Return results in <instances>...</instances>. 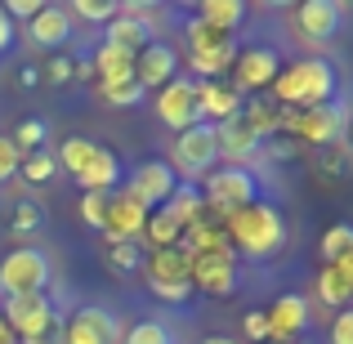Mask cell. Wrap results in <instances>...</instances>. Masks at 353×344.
Listing matches in <instances>:
<instances>
[{"instance_id":"8d00e7d4","label":"cell","mask_w":353,"mask_h":344,"mask_svg":"<svg viewBox=\"0 0 353 344\" xmlns=\"http://www.w3.org/2000/svg\"><path fill=\"white\" fill-rule=\"evenodd\" d=\"M349 250H353V224H331L322 232V259H327V264H336Z\"/></svg>"},{"instance_id":"7402d4cb","label":"cell","mask_w":353,"mask_h":344,"mask_svg":"<svg viewBox=\"0 0 353 344\" xmlns=\"http://www.w3.org/2000/svg\"><path fill=\"white\" fill-rule=\"evenodd\" d=\"M152 36H157V27H152V18H148V9L139 18H112V23L103 27V45H117V50H130V54H139L143 45H152Z\"/></svg>"},{"instance_id":"277c9868","label":"cell","mask_w":353,"mask_h":344,"mask_svg":"<svg viewBox=\"0 0 353 344\" xmlns=\"http://www.w3.org/2000/svg\"><path fill=\"white\" fill-rule=\"evenodd\" d=\"M201 201H206V210L219 215V224H224L228 215H237V210H246V206L259 201L255 170H246V165H219V170H210L206 188H201Z\"/></svg>"},{"instance_id":"4316f807","label":"cell","mask_w":353,"mask_h":344,"mask_svg":"<svg viewBox=\"0 0 353 344\" xmlns=\"http://www.w3.org/2000/svg\"><path fill=\"white\" fill-rule=\"evenodd\" d=\"M117 179H121V161L108 152V148H99V156L85 165V174H77V183H81L85 192H112Z\"/></svg>"},{"instance_id":"5b68a950","label":"cell","mask_w":353,"mask_h":344,"mask_svg":"<svg viewBox=\"0 0 353 344\" xmlns=\"http://www.w3.org/2000/svg\"><path fill=\"white\" fill-rule=\"evenodd\" d=\"M188 59H192V72H201V81H219L224 72H233L237 45L228 32H215V27L188 18Z\"/></svg>"},{"instance_id":"d4e9b609","label":"cell","mask_w":353,"mask_h":344,"mask_svg":"<svg viewBox=\"0 0 353 344\" xmlns=\"http://www.w3.org/2000/svg\"><path fill=\"white\" fill-rule=\"evenodd\" d=\"M197 23L233 36V27L246 23V5H241V0H201L197 5Z\"/></svg>"},{"instance_id":"44dd1931","label":"cell","mask_w":353,"mask_h":344,"mask_svg":"<svg viewBox=\"0 0 353 344\" xmlns=\"http://www.w3.org/2000/svg\"><path fill=\"white\" fill-rule=\"evenodd\" d=\"M197 112L201 121H228V117H237L241 112V94L228 81H197Z\"/></svg>"},{"instance_id":"60d3db41","label":"cell","mask_w":353,"mask_h":344,"mask_svg":"<svg viewBox=\"0 0 353 344\" xmlns=\"http://www.w3.org/2000/svg\"><path fill=\"white\" fill-rule=\"evenodd\" d=\"M41 72H45V81H50V85H72V81H77V54L59 50Z\"/></svg>"},{"instance_id":"e575fe53","label":"cell","mask_w":353,"mask_h":344,"mask_svg":"<svg viewBox=\"0 0 353 344\" xmlns=\"http://www.w3.org/2000/svg\"><path fill=\"white\" fill-rule=\"evenodd\" d=\"M45 134H50V130H45V121H36V117H27V121H18V130L9 139H14V148L23 156H32V152H41L45 148Z\"/></svg>"},{"instance_id":"ab89813d","label":"cell","mask_w":353,"mask_h":344,"mask_svg":"<svg viewBox=\"0 0 353 344\" xmlns=\"http://www.w3.org/2000/svg\"><path fill=\"white\" fill-rule=\"evenodd\" d=\"M54 170H59V161H54V152H32V156H23V170L18 174H27V183H50L54 179Z\"/></svg>"},{"instance_id":"f35d334b","label":"cell","mask_w":353,"mask_h":344,"mask_svg":"<svg viewBox=\"0 0 353 344\" xmlns=\"http://www.w3.org/2000/svg\"><path fill=\"white\" fill-rule=\"evenodd\" d=\"M72 18H85V23H112L117 18V0H72V9H68Z\"/></svg>"},{"instance_id":"f546056e","label":"cell","mask_w":353,"mask_h":344,"mask_svg":"<svg viewBox=\"0 0 353 344\" xmlns=\"http://www.w3.org/2000/svg\"><path fill=\"white\" fill-rule=\"evenodd\" d=\"M108 268L117 277L143 273V241H108Z\"/></svg>"},{"instance_id":"7dc6e473","label":"cell","mask_w":353,"mask_h":344,"mask_svg":"<svg viewBox=\"0 0 353 344\" xmlns=\"http://www.w3.org/2000/svg\"><path fill=\"white\" fill-rule=\"evenodd\" d=\"M331 344H353V304L336 313V322H331Z\"/></svg>"},{"instance_id":"836d02e7","label":"cell","mask_w":353,"mask_h":344,"mask_svg":"<svg viewBox=\"0 0 353 344\" xmlns=\"http://www.w3.org/2000/svg\"><path fill=\"white\" fill-rule=\"evenodd\" d=\"M121 344H179V336H174V327H165V322L143 318V322H134V327L125 331Z\"/></svg>"},{"instance_id":"11a10c76","label":"cell","mask_w":353,"mask_h":344,"mask_svg":"<svg viewBox=\"0 0 353 344\" xmlns=\"http://www.w3.org/2000/svg\"><path fill=\"white\" fill-rule=\"evenodd\" d=\"M268 344H282V340H268Z\"/></svg>"},{"instance_id":"9c48e42d","label":"cell","mask_w":353,"mask_h":344,"mask_svg":"<svg viewBox=\"0 0 353 344\" xmlns=\"http://www.w3.org/2000/svg\"><path fill=\"white\" fill-rule=\"evenodd\" d=\"M237 277H241V268H237V255H233V250L192 255V268H188L192 291H206V295H215V300H224V295L237 291Z\"/></svg>"},{"instance_id":"1f68e13d","label":"cell","mask_w":353,"mask_h":344,"mask_svg":"<svg viewBox=\"0 0 353 344\" xmlns=\"http://www.w3.org/2000/svg\"><path fill=\"white\" fill-rule=\"evenodd\" d=\"M313 286H318V300H322V304H331V309H349V300H353V286H349L345 277L336 273V264H327V268H322V273H318V282H313Z\"/></svg>"},{"instance_id":"c3c4849f","label":"cell","mask_w":353,"mask_h":344,"mask_svg":"<svg viewBox=\"0 0 353 344\" xmlns=\"http://www.w3.org/2000/svg\"><path fill=\"white\" fill-rule=\"evenodd\" d=\"M14 85H18V90H36V85H41V68H36V63L14 68Z\"/></svg>"},{"instance_id":"8992f818","label":"cell","mask_w":353,"mask_h":344,"mask_svg":"<svg viewBox=\"0 0 353 344\" xmlns=\"http://www.w3.org/2000/svg\"><path fill=\"white\" fill-rule=\"evenodd\" d=\"M340 130H345V112L336 103H318V108H282V125L277 134H291L300 143H313V148H327V143H340Z\"/></svg>"},{"instance_id":"8fae6325","label":"cell","mask_w":353,"mask_h":344,"mask_svg":"<svg viewBox=\"0 0 353 344\" xmlns=\"http://www.w3.org/2000/svg\"><path fill=\"white\" fill-rule=\"evenodd\" d=\"M157 117H161L170 130H188V125H197V121H201V112H197V81L174 77L170 85L157 90Z\"/></svg>"},{"instance_id":"4fadbf2b","label":"cell","mask_w":353,"mask_h":344,"mask_svg":"<svg viewBox=\"0 0 353 344\" xmlns=\"http://www.w3.org/2000/svg\"><path fill=\"white\" fill-rule=\"evenodd\" d=\"M143 224H148V210L125 188L108 192V210H103V237L108 241H139L143 237Z\"/></svg>"},{"instance_id":"f5cc1de1","label":"cell","mask_w":353,"mask_h":344,"mask_svg":"<svg viewBox=\"0 0 353 344\" xmlns=\"http://www.w3.org/2000/svg\"><path fill=\"white\" fill-rule=\"evenodd\" d=\"M0 344H18V336L9 331V322H5V318H0Z\"/></svg>"},{"instance_id":"ee69618b","label":"cell","mask_w":353,"mask_h":344,"mask_svg":"<svg viewBox=\"0 0 353 344\" xmlns=\"http://www.w3.org/2000/svg\"><path fill=\"white\" fill-rule=\"evenodd\" d=\"M241 331H246L255 344H268V340H273V331H268V313H264V309H250L246 318H241Z\"/></svg>"},{"instance_id":"7bdbcfd3","label":"cell","mask_w":353,"mask_h":344,"mask_svg":"<svg viewBox=\"0 0 353 344\" xmlns=\"http://www.w3.org/2000/svg\"><path fill=\"white\" fill-rule=\"evenodd\" d=\"M103 210H108V192H85V197H81V219H85V228L103 232Z\"/></svg>"},{"instance_id":"f1b7e54d","label":"cell","mask_w":353,"mask_h":344,"mask_svg":"<svg viewBox=\"0 0 353 344\" xmlns=\"http://www.w3.org/2000/svg\"><path fill=\"white\" fill-rule=\"evenodd\" d=\"M94 156H99V143H94V139H81V134H77V139H63V148L54 152V161H59L63 170L77 179V174H85V165L94 161Z\"/></svg>"},{"instance_id":"74e56055","label":"cell","mask_w":353,"mask_h":344,"mask_svg":"<svg viewBox=\"0 0 353 344\" xmlns=\"http://www.w3.org/2000/svg\"><path fill=\"white\" fill-rule=\"evenodd\" d=\"M99 94H103V103H112V108H139L143 103V85H139L134 77L117 81V85H99Z\"/></svg>"},{"instance_id":"681fc988","label":"cell","mask_w":353,"mask_h":344,"mask_svg":"<svg viewBox=\"0 0 353 344\" xmlns=\"http://www.w3.org/2000/svg\"><path fill=\"white\" fill-rule=\"evenodd\" d=\"M14 41H18V27L9 23V14L0 9V54H9V50H14Z\"/></svg>"},{"instance_id":"3957f363","label":"cell","mask_w":353,"mask_h":344,"mask_svg":"<svg viewBox=\"0 0 353 344\" xmlns=\"http://www.w3.org/2000/svg\"><path fill=\"white\" fill-rule=\"evenodd\" d=\"M0 318L9 322V331L18 336V344H63V322L54 313L50 295H5V313Z\"/></svg>"},{"instance_id":"9a60e30c","label":"cell","mask_w":353,"mask_h":344,"mask_svg":"<svg viewBox=\"0 0 353 344\" xmlns=\"http://www.w3.org/2000/svg\"><path fill=\"white\" fill-rule=\"evenodd\" d=\"M174 72H179V50H174V45H165V41H152V45H143V50L134 54V81L143 90L170 85Z\"/></svg>"},{"instance_id":"2e32d148","label":"cell","mask_w":353,"mask_h":344,"mask_svg":"<svg viewBox=\"0 0 353 344\" xmlns=\"http://www.w3.org/2000/svg\"><path fill=\"white\" fill-rule=\"evenodd\" d=\"M215 148H219V161H224V165H246V170H250V161L259 156V139L246 130L241 112L215 125Z\"/></svg>"},{"instance_id":"f907efd6","label":"cell","mask_w":353,"mask_h":344,"mask_svg":"<svg viewBox=\"0 0 353 344\" xmlns=\"http://www.w3.org/2000/svg\"><path fill=\"white\" fill-rule=\"evenodd\" d=\"M336 273H340V277H345V282L353 286V250H349V255H340V259H336Z\"/></svg>"},{"instance_id":"52a82bcc","label":"cell","mask_w":353,"mask_h":344,"mask_svg":"<svg viewBox=\"0 0 353 344\" xmlns=\"http://www.w3.org/2000/svg\"><path fill=\"white\" fill-rule=\"evenodd\" d=\"M50 277H54L50 255L36 246H18L0 259V291L5 295H36L50 286Z\"/></svg>"},{"instance_id":"cb8c5ba5","label":"cell","mask_w":353,"mask_h":344,"mask_svg":"<svg viewBox=\"0 0 353 344\" xmlns=\"http://www.w3.org/2000/svg\"><path fill=\"white\" fill-rule=\"evenodd\" d=\"M90 59H94V77H99V85H117V81H130V77H134V54H130V50H117V45H99Z\"/></svg>"},{"instance_id":"83f0119b","label":"cell","mask_w":353,"mask_h":344,"mask_svg":"<svg viewBox=\"0 0 353 344\" xmlns=\"http://www.w3.org/2000/svg\"><path fill=\"white\" fill-rule=\"evenodd\" d=\"M353 170V156L345 143H327V148H313V174L322 183H336V179H349Z\"/></svg>"},{"instance_id":"d6986e66","label":"cell","mask_w":353,"mask_h":344,"mask_svg":"<svg viewBox=\"0 0 353 344\" xmlns=\"http://www.w3.org/2000/svg\"><path fill=\"white\" fill-rule=\"evenodd\" d=\"M188 268H192V255H188L183 246H161V250H148V255H143L148 286H174V282H188Z\"/></svg>"},{"instance_id":"ba28073f","label":"cell","mask_w":353,"mask_h":344,"mask_svg":"<svg viewBox=\"0 0 353 344\" xmlns=\"http://www.w3.org/2000/svg\"><path fill=\"white\" fill-rule=\"evenodd\" d=\"M219 161V148H215V125L210 121H197V125L179 130V139H174V174H188L192 179H201V174H210Z\"/></svg>"},{"instance_id":"4dcf8cb0","label":"cell","mask_w":353,"mask_h":344,"mask_svg":"<svg viewBox=\"0 0 353 344\" xmlns=\"http://www.w3.org/2000/svg\"><path fill=\"white\" fill-rule=\"evenodd\" d=\"M45 228V206L36 197H18L14 201V219H9V232L14 237H36Z\"/></svg>"},{"instance_id":"816d5d0a","label":"cell","mask_w":353,"mask_h":344,"mask_svg":"<svg viewBox=\"0 0 353 344\" xmlns=\"http://www.w3.org/2000/svg\"><path fill=\"white\" fill-rule=\"evenodd\" d=\"M340 143H345V148H349V156H353V117L345 121V130H340Z\"/></svg>"},{"instance_id":"5bb4252c","label":"cell","mask_w":353,"mask_h":344,"mask_svg":"<svg viewBox=\"0 0 353 344\" xmlns=\"http://www.w3.org/2000/svg\"><path fill=\"white\" fill-rule=\"evenodd\" d=\"M277 81V50H268V45H250V50H241L233 59V81L228 85L237 90H268Z\"/></svg>"},{"instance_id":"b9f144b4","label":"cell","mask_w":353,"mask_h":344,"mask_svg":"<svg viewBox=\"0 0 353 344\" xmlns=\"http://www.w3.org/2000/svg\"><path fill=\"white\" fill-rule=\"evenodd\" d=\"M18 170H23V152L14 148V139H9V134H0V183L18 179Z\"/></svg>"},{"instance_id":"484cf974","label":"cell","mask_w":353,"mask_h":344,"mask_svg":"<svg viewBox=\"0 0 353 344\" xmlns=\"http://www.w3.org/2000/svg\"><path fill=\"white\" fill-rule=\"evenodd\" d=\"M241 121H246V130L264 143V139H273L277 125H282V108H277L273 99H250V103H241Z\"/></svg>"},{"instance_id":"bcb514c9","label":"cell","mask_w":353,"mask_h":344,"mask_svg":"<svg viewBox=\"0 0 353 344\" xmlns=\"http://www.w3.org/2000/svg\"><path fill=\"white\" fill-rule=\"evenodd\" d=\"M0 9L9 14V23H18V18H23V23H32V18L45 9V0H5Z\"/></svg>"},{"instance_id":"db71d44e","label":"cell","mask_w":353,"mask_h":344,"mask_svg":"<svg viewBox=\"0 0 353 344\" xmlns=\"http://www.w3.org/2000/svg\"><path fill=\"white\" fill-rule=\"evenodd\" d=\"M201 344H237V340H228V336H206Z\"/></svg>"},{"instance_id":"f6af8a7d","label":"cell","mask_w":353,"mask_h":344,"mask_svg":"<svg viewBox=\"0 0 353 344\" xmlns=\"http://www.w3.org/2000/svg\"><path fill=\"white\" fill-rule=\"evenodd\" d=\"M148 291H152L161 304H188L192 295H197V291H192V282H174V286H148Z\"/></svg>"},{"instance_id":"6da1fadb","label":"cell","mask_w":353,"mask_h":344,"mask_svg":"<svg viewBox=\"0 0 353 344\" xmlns=\"http://www.w3.org/2000/svg\"><path fill=\"white\" fill-rule=\"evenodd\" d=\"M224 232H228L233 255L241 250L246 259H273L277 250L286 246V219H282V210L268 206V201H255V206L228 215Z\"/></svg>"},{"instance_id":"d590c367","label":"cell","mask_w":353,"mask_h":344,"mask_svg":"<svg viewBox=\"0 0 353 344\" xmlns=\"http://www.w3.org/2000/svg\"><path fill=\"white\" fill-rule=\"evenodd\" d=\"M259 152H264L268 161L286 165V161H300V156H304V143H300V139H291V134H273V139L259 143Z\"/></svg>"},{"instance_id":"ffe728a7","label":"cell","mask_w":353,"mask_h":344,"mask_svg":"<svg viewBox=\"0 0 353 344\" xmlns=\"http://www.w3.org/2000/svg\"><path fill=\"white\" fill-rule=\"evenodd\" d=\"M264 313H268L273 340H282V344H291L304 327H309V300H304V295H277L273 309H264Z\"/></svg>"},{"instance_id":"7c38bea8","label":"cell","mask_w":353,"mask_h":344,"mask_svg":"<svg viewBox=\"0 0 353 344\" xmlns=\"http://www.w3.org/2000/svg\"><path fill=\"white\" fill-rule=\"evenodd\" d=\"M117 340H121L117 318L99 304H81L63 327V344H117Z\"/></svg>"},{"instance_id":"30bf717a","label":"cell","mask_w":353,"mask_h":344,"mask_svg":"<svg viewBox=\"0 0 353 344\" xmlns=\"http://www.w3.org/2000/svg\"><path fill=\"white\" fill-rule=\"evenodd\" d=\"M174 183H179V174L170 170V161H143V165H134L125 192H130V197H134L143 210H161L165 201H170Z\"/></svg>"},{"instance_id":"603a6c76","label":"cell","mask_w":353,"mask_h":344,"mask_svg":"<svg viewBox=\"0 0 353 344\" xmlns=\"http://www.w3.org/2000/svg\"><path fill=\"white\" fill-rule=\"evenodd\" d=\"M161 210H165V215H170L179 228H192V224H201V219H206V201H201V188H197V183H188V179L174 183L170 201H165Z\"/></svg>"},{"instance_id":"e0dca14e","label":"cell","mask_w":353,"mask_h":344,"mask_svg":"<svg viewBox=\"0 0 353 344\" xmlns=\"http://www.w3.org/2000/svg\"><path fill=\"white\" fill-rule=\"evenodd\" d=\"M72 36H77V23L63 5H45L41 14L27 23V41L41 45V50H68Z\"/></svg>"},{"instance_id":"ac0fdd59","label":"cell","mask_w":353,"mask_h":344,"mask_svg":"<svg viewBox=\"0 0 353 344\" xmlns=\"http://www.w3.org/2000/svg\"><path fill=\"white\" fill-rule=\"evenodd\" d=\"M295 27H300L304 41H331V36H340V27H345V9H340L336 0H304V5L295 9Z\"/></svg>"},{"instance_id":"7a4b0ae2","label":"cell","mask_w":353,"mask_h":344,"mask_svg":"<svg viewBox=\"0 0 353 344\" xmlns=\"http://www.w3.org/2000/svg\"><path fill=\"white\" fill-rule=\"evenodd\" d=\"M273 99L286 108H318V103H336V72H331L327 59H300L291 68H277Z\"/></svg>"},{"instance_id":"d6a6232c","label":"cell","mask_w":353,"mask_h":344,"mask_svg":"<svg viewBox=\"0 0 353 344\" xmlns=\"http://www.w3.org/2000/svg\"><path fill=\"white\" fill-rule=\"evenodd\" d=\"M179 224H174L165 210H148V224H143V237L152 241V250H161V246H179Z\"/></svg>"}]
</instances>
